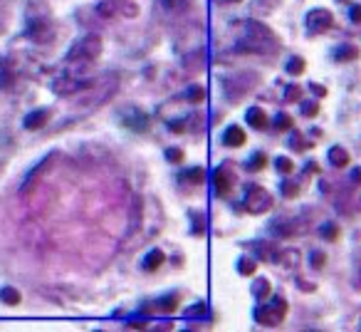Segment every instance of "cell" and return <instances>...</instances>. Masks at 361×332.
<instances>
[{"mask_svg": "<svg viewBox=\"0 0 361 332\" xmlns=\"http://www.w3.org/2000/svg\"><path fill=\"white\" fill-rule=\"evenodd\" d=\"M238 50L240 52H255V55H277L280 52V37L257 20L243 23L240 37H238Z\"/></svg>", "mask_w": 361, "mask_h": 332, "instance_id": "1", "label": "cell"}, {"mask_svg": "<svg viewBox=\"0 0 361 332\" xmlns=\"http://www.w3.org/2000/svg\"><path fill=\"white\" fill-rule=\"evenodd\" d=\"M102 50H104V42H102L99 35H94V32L82 35L80 40L70 47V52H67V57H65V65L70 67L67 72L82 75L87 67H92L97 60H99Z\"/></svg>", "mask_w": 361, "mask_h": 332, "instance_id": "2", "label": "cell"}, {"mask_svg": "<svg viewBox=\"0 0 361 332\" xmlns=\"http://www.w3.org/2000/svg\"><path fill=\"white\" fill-rule=\"evenodd\" d=\"M25 37L32 45H50L57 37V23L50 16V8L42 6L40 11H27L25 18Z\"/></svg>", "mask_w": 361, "mask_h": 332, "instance_id": "3", "label": "cell"}, {"mask_svg": "<svg viewBox=\"0 0 361 332\" xmlns=\"http://www.w3.org/2000/svg\"><path fill=\"white\" fill-rule=\"evenodd\" d=\"M257 82H260V77H257L255 72H235V75L223 80V95L231 102H240L243 97L255 90Z\"/></svg>", "mask_w": 361, "mask_h": 332, "instance_id": "4", "label": "cell"}, {"mask_svg": "<svg viewBox=\"0 0 361 332\" xmlns=\"http://www.w3.org/2000/svg\"><path fill=\"white\" fill-rule=\"evenodd\" d=\"M285 315H287V300H285V297H272L270 302H262V305L255 307V312H252L255 322H257V325H262V327L282 325Z\"/></svg>", "mask_w": 361, "mask_h": 332, "instance_id": "5", "label": "cell"}, {"mask_svg": "<svg viewBox=\"0 0 361 332\" xmlns=\"http://www.w3.org/2000/svg\"><path fill=\"white\" fill-rule=\"evenodd\" d=\"M25 77H27V72L18 65L16 57H11V55L0 57V90L3 92H18V87L23 85Z\"/></svg>", "mask_w": 361, "mask_h": 332, "instance_id": "6", "label": "cell"}, {"mask_svg": "<svg viewBox=\"0 0 361 332\" xmlns=\"http://www.w3.org/2000/svg\"><path fill=\"white\" fill-rule=\"evenodd\" d=\"M243 203H245L247 213H252V216H260V213H267L272 208V196H270V191H267V189L252 184V186H247Z\"/></svg>", "mask_w": 361, "mask_h": 332, "instance_id": "7", "label": "cell"}, {"mask_svg": "<svg viewBox=\"0 0 361 332\" xmlns=\"http://www.w3.org/2000/svg\"><path fill=\"white\" fill-rule=\"evenodd\" d=\"M90 85H92V80H85V77L75 75V72H65V75H60L52 82V92H55L57 97H72V95H77V92H85Z\"/></svg>", "mask_w": 361, "mask_h": 332, "instance_id": "8", "label": "cell"}, {"mask_svg": "<svg viewBox=\"0 0 361 332\" xmlns=\"http://www.w3.org/2000/svg\"><path fill=\"white\" fill-rule=\"evenodd\" d=\"M57 156H60V154H57V151H52L50 156H45L42 161H37V164L32 166L30 172H27L25 182H23V189H20L23 196H25V194H32V191H35V186L42 182V179H45V174H50V169H52V164L57 161Z\"/></svg>", "mask_w": 361, "mask_h": 332, "instance_id": "9", "label": "cell"}, {"mask_svg": "<svg viewBox=\"0 0 361 332\" xmlns=\"http://www.w3.org/2000/svg\"><path fill=\"white\" fill-rule=\"evenodd\" d=\"M121 124L126 126V129H131V131H149V126H151V117L146 114L144 109H139V107H124V112H121Z\"/></svg>", "mask_w": 361, "mask_h": 332, "instance_id": "10", "label": "cell"}, {"mask_svg": "<svg viewBox=\"0 0 361 332\" xmlns=\"http://www.w3.org/2000/svg\"><path fill=\"white\" fill-rule=\"evenodd\" d=\"M305 25L310 32H326L334 25V16H331V11H326V8H314V11L307 13Z\"/></svg>", "mask_w": 361, "mask_h": 332, "instance_id": "11", "label": "cell"}, {"mask_svg": "<svg viewBox=\"0 0 361 332\" xmlns=\"http://www.w3.org/2000/svg\"><path fill=\"white\" fill-rule=\"evenodd\" d=\"M235 186V172L231 166H218L216 174H213V189H216V196L226 198L228 194Z\"/></svg>", "mask_w": 361, "mask_h": 332, "instance_id": "12", "label": "cell"}, {"mask_svg": "<svg viewBox=\"0 0 361 332\" xmlns=\"http://www.w3.org/2000/svg\"><path fill=\"white\" fill-rule=\"evenodd\" d=\"M180 65L186 72H203L206 70V50L203 47H193V50H183L180 55Z\"/></svg>", "mask_w": 361, "mask_h": 332, "instance_id": "13", "label": "cell"}, {"mask_svg": "<svg viewBox=\"0 0 361 332\" xmlns=\"http://www.w3.org/2000/svg\"><path fill=\"white\" fill-rule=\"evenodd\" d=\"M272 263H277L285 271H295L302 263V253L297 248H277L275 256H272Z\"/></svg>", "mask_w": 361, "mask_h": 332, "instance_id": "14", "label": "cell"}, {"mask_svg": "<svg viewBox=\"0 0 361 332\" xmlns=\"http://www.w3.org/2000/svg\"><path fill=\"white\" fill-rule=\"evenodd\" d=\"M297 228H300V223H297L295 218H290V216L272 218V223H270V231L275 233L277 238H290V236H295Z\"/></svg>", "mask_w": 361, "mask_h": 332, "instance_id": "15", "label": "cell"}, {"mask_svg": "<svg viewBox=\"0 0 361 332\" xmlns=\"http://www.w3.org/2000/svg\"><path fill=\"white\" fill-rule=\"evenodd\" d=\"M176 307H178V295H166L161 300L144 305V315H154V312H164L166 315V312H173Z\"/></svg>", "mask_w": 361, "mask_h": 332, "instance_id": "16", "label": "cell"}, {"mask_svg": "<svg viewBox=\"0 0 361 332\" xmlns=\"http://www.w3.org/2000/svg\"><path fill=\"white\" fill-rule=\"evenodd\" d=\"M50 117H52L50 109H35V112H30L25 119H23V126H25V129H30V131H37V129H42L47 121H50Z\"/></svg>", "mask_w": 361, "mask_h": 332, "instance_id": "17", "label": "cell"}, {"mask_svg": "<svg viewBox=\"0 0 361 332\" xmlns=\"http://www.w3.org/2000/svg\"><path fill=\"white\" fill-rule=\"evenodd\" d=\"M159 3V8L164 13H169V16H183V13H188V8H191V0H156Z\"/></svg>", "mask_w": 361, "mask_h": 332, "instance_id": "18", "label": "cell"}, {"mask_svg": "<svg viewBox=\"0 0 361 332\" xmlns=\"http://www.w3.org/2000/svg\"><path fill=\"white\" fill-rule=\"evenodd\" d=\"M178 182L186 184V186H201V184L206 182V172H203L201 166H193V169H186V172H180Z\"/></svg>", "mask_w": 361, "mask_h": 332, "instance_id": "19", "label": "cell"}, {"mask_svg": "<svg viewBox=\"0 0 361 332\" xmlns=\"http://www.w3.org/2000/svg\"><path fill=\"white\" fill-rule=\"evenodd\" d=\"M223 144L226 146H233V149H238V146L245 144V129H240V126H228L226 134H223Z\"/></svg>", "mask_w": 361, "mask_h": 332, "instance_id": "20", "label": "cell"}, {"mask_svg": "<svg viewBox=\"0 0 361 332\" xmlns=\"http://www.w3.org/2000/svg\"><path fill=\"white\" fill-rule=\"evenodd\" d=\"M109 3L119 16H124V18L139 16V3H136V0H109Z\"/></svg>", "mask_w": 361, "mask_h": 332, "instance_id": "21", "label": "cell"}, {"mask_svg": "<svg viewBox=\"0 0 361 332\" xmlns=\"http://www.w3.org/2000/svg\"><path fill=\"white\" fill-rule=\"evenodd\" d=\"M245 121L252 129H267V114L260 107H250V109L245 112Z\"/></svg>", "mask_w": 361, "mask_h": 332, "instance_id": "22", "label": "cell"}, {"mask_svg": "<svg viewBox=\"0 0 361 332\" xmlns=\"http://www.w3.org/2000/svg\"><path fill=\"white\" fill-rule=\"evenodd\" d=\"M326 159H329V164L336 166V169H344V166L349 164V151H346L344 146H331Z\"/></svg>", "mask_w": 361, "mask_h": 332, "instance_id": "23", "label": "cell"}, {"mask_svg": "<svg viewBox=\"0 0 361 332\" xmlns=\"http://www.w3.org/2000/svg\"><path fill=\"white\" fill-rule=\"evenodd\" d=\"M250 248L255 251V256L260 258V261H272V256H275V251H277V248L267 241H255V243H250Z\"/></svg>", "mask_w": 361, "mask_h": 332, "instance_id": "24", "label": "cell"}, {"mask_svg": "<svg viewBox=\"0 0 361 332\" xmlns=\"http://www.w3.org/2000/svg\"><path fill=\"white\" fill-rule=\"evenodd\" d=\"M164 261H166V256H164V251H159V248H154V251L149 253V256L144 258V268L149 273H154V271H159L161 266H164Z\"/></svg>", "mask_w": 361, "mask_h": 332, "instance_id": "25", "label": "cell"}, {"mask_svg": "<svg viewBox=\"0 0 361 332\" xmlns=\"http://www.w3.org/2000/svg\"><path fill=\"white\" fill-rule=\"evenodd\" d=\"M359 57V50L354 45H339L334 50V60L336 62H349V60H356Z\"/></svg>", "mask_w": 361, "mask_h": 332, "instance_id": "26", "label": "cell"}, {"mask_svg": "<svg viewBox=\"0 0 361 332\" xmlns=\"http://www.w3.org/2000/svg\"><path fill=\"white\" fill-rule=\"evenodd\" d=\"M252 295H255L257 300H265V297L270 295V280H267V278H257V280L252 283Z\"/></svg>", "mask_w": 361, "mask_h": 332, "instance_id": "27", "label": "cell"}, {"mask_svg": "<svg viewBox=\"0 0 361 332\" xmlns=\"http://www.w3.org/2000/svg\"><path fill=\"white\" fill-rule=\"evenodd\" d=\"M20 292L16 290V287H3L0 290V302H6V305H20Z\"/></svg>", "mask_w": 361, "mask_h": 332, "instance_id": "28", "label": "cell"}, {"mask_svg": "<svg viewBox=\"0 0 361 332\" xmlns=\"http://www.w3.org/2000/svg\"><path fill=\"white\" fill-rule=\"evenodd\" d=\"M183 97H186V102H191V105H201V102L206 100V90H203L201 85H193V87H188Z\"/></svg>", "mask_w": 361, "mask_h": 332, "instance_id": "29", "label": "cell"}, {"mask_svg": "<svg viewBox=\"0 0 361 332\" xmlns=\"http://www.w3.org/2000/svg\"><path fill=\"white\" fill-rule=\"evenodd\" d=\"M208 315V305L206 302H196V305L186 307V320H203Z\"/></svg>", "mask_w": 361, "mask_h": 332, "instance_id": "30", "label": "cell"}, {"mask_svg": "<svg viewBox=\"0 0 361 332\" xmlns=\"http://www.w3.org/2000/svg\"><path fill=\"white\" fill-rule=\"evenodd\" d=\"M302 95H305V87H300V85L285 87V102H287V105H292V102H300Z\"/></svg>", "mask_w": 361, "mask_h": 332, "instance_id": "31", "label": "cell"}, {"mask_svg": "<svg viewBox=\"0 0 361 332\" xmlns=\"http://www.w3.org/2000/svg\"><path fill=\"white\" fill-rule=\"evenodd\" d=\"M319 236H322V238H326V241H336V238H339V228H336V223L326 221V223H322Z\"/></svg>", "mask_w": 361, "mask_h": 332, "instance_id": "32", "label": "cell"}, {"mask_svg": "<svg viewBox=\"0 0 361 332\" xmlns=\"http://www.w3.org/2000/svg\"><path fill=\"white\" fill-rule=\"evenodd\" d=\"M255 271H257V266L252 258H240V261H238V273H240V275H255Z\"/></svg>", "mask_w": 361, "mask_h": 332, "instance_id": "33", "label": "cell"}, {"mask_svg": "<svg viewBox=\"0 0 361 332\" xmlns=\"http://www.w3.org/2000/svg\"><path fill=\"white\" fill-rule=\"evenodd\" d=\"M265 164H267V156L262 154V151H257V154L247 161V169H250V172H260V169H265Z\"/></svg>", "mask_w": 361, "mask_h": 332, "instance_id": "34", "label": "cell"}, {"mask_svg": "<svg viewBox=\"0 0 361 332\" xmlns=\"http://www.w3.org/2000/svg\"><path fill=\"white\" fill-rule=\"evenodd\" d=\"M275 126L280 131H290L292 129V117L285 114V112H280V114L275 117Z\"/></svg>", "mask_w": 361, "mask_h": 332, "instance_id": "35", "label": "cell"}, {"mask_svg": "<svg viewBox=\"0 0 361 332\" xmlns=\"http://www.w3.org/2000/svg\"><path fill=\"white\" fill-rule=\"evenodd\" d=\"M287 72H290V75H300V72H305V60H302V57H290V62H287Z\"/></svg>", "mask_w": 361, "mask_h": 332, "instance_id": "36", "label": "cell"}, {"mask_svg": "<svg viewBox=\"0 0 361 332\" xmlns=\"http://www.w3.org/2000/svg\"><path fill=\"white\" fill-rule=\"evenodd\" d=\"M275 166H277V172H280V174H292V169H295L292 159H285V156H277Z\"/></svg>", "mask_w": 361, "mask_h": 332, "instance_id": "37", "label": "cell"}, {"mask_svg": "<svg viewBox=\"0 0 361 332\" xmlns=\"http://www.w3.org/2000/svg\"><path fill=\"white\" fill-rule=\"evenodd\" d=\"M280 189H282V196H285V198H295L297 194H300V186H297L295 182H285Z\"/></svg>", "mask_w": 361, "mask_h": 332, "instance_id": "38", "label": "cell"}, {"mask_svg": "<svg viewBox=\"0 0 361 332\" xmlns=\"http://www.w3.org/2000/svg\"><path fill=\"white\" fill-rule=\"evenodd\" d=\"M310 266H312V268H317V271H319V268H324V266H326V256H324L322 251H314V253L310 256Z\"/></svg>", "mask_w": 361, "mask_h": 332, "instance_id": "39", "label": "cell"}, {"mask_svg": "<svg viewBox=\"0 0 361 332\" xmlns=\"http://www.w3.org/2000/svg\"><path fill=\"white\" fill-rule=\"evenodd\" d=\"M166 159H169L171 164H178V161H183V151H180L178 146H169V149H166Z\"/></svg>", "mask_w": 361, "mask_h": 332, "instance_id": "40", "label": "cell"}, {"mask_svg": "<svg viewBox=\"0 0 361 332\" xmlns=\"http://www.w3.org/2000/svg\"><path fill=\"white\" fill-rule=\"evenodd\" d=\"M302 114H305V117H317V114H319V105H317V102H302Z\"/></svg>", "mask_w": 361, "mask_h": 332, "instance_id": "41", "label": "cell"}, {"mask_svg": "<svg viewBox=\"0 0 361 332\" xmlns=\"http://www.w3.org/2000/svg\"><path fill=\"white\" fill-rule=\"evenodd\" d=\"M97 13H99L102 18H111V16H114V8H111L109 0H102L99 6H97Z\"/></svg>", "mask_w": 361, "mask_h": 332, "instance_id": "42", "label": "cell"}, {"mask_svg": "<svg viewBox=\"0 0 361 332\" xmlns=\"http://www.w3.org/2000/svg\"><path fill=\"white\" fill-rule=\"evenodd\" d=\"M290 146H292V149H295V151H305V139H302V136L300 134H292V139H290Z\"/></svg>", "mask_w": 361, "mask_h": 332, "instance_id": "43", "label": "cell"}, {"mask_svg": "<svg viewBox=\"0 0 361 332\" xmlns=\"http://www.w3.org/2000/svg\"><path fill=\"white\" fill-rule=\"evenodd\" d=\"M359 11H361L359 6H351L349 8V18H351V23H354V25H359Z\"/></svg>", "mask_w": 361, "mask_h": 332, "instance_id": "44", "label": "cell"}, {"mask_svg": "<svg viewBox=\"0 0 361 332\" xmlns=\"http://www.w3.org/2000/svg\"><path fill=\"white\" fill-rule=\"evenodd\" d=\"M126 327H129V330H146V322H141V320H129V322H126Z\"/></svg>", "mask_w": 361, "mask_h": 332, "instance_id": "45", "label": "cell"}, {"mask_svg": "<svg viewBox=\"0 0 361 332\" xmlns=\"http://www.w3.org/2000/svg\"><path fill=\"white\" fill-rule=\"evenodd\" d=\"M310 90H312V92H314V95H317V97L326 95V90H324V87H319V85H310Z\"/></svg>", "mask_w": 361, "mask_h": 332, "instance_id": "46", "label": "cell"}, {"mask_svg": "<svg viewBox=\"0 0 361 332\" xmlns=\"http://www.w3.org/2000/svg\"><path fill=\"white\" fill-rule=\"evenodd\" d=\"M226 3H240V0H226Z\"/></svg>", "mask_w": 361, "mask_h": 332, "instance_id": "47", "label": "cell"}, {"mask_svg": "<svg viewBox=\"0 0 361 332\" xmlns=\"http://www.w3.org/2000/svg\"><path fill=\"white\" fill-rule=\"evenodd\" d=\"M339 3H349V0H339Z\"/></svg>", "mask_w": 361, "mask_h": 332, "instance_id": "48", "label": "cell"}, {"mask_svg": "<svg viewBox=\"0 0 361 332\" xmlns=\"http://www.w3.org/2000/svg\"><path fill=\"white\" fill-rule=\"evenodd\" d=\"M0 166H3V159H0Z\"/></svg>", "mask_w": 361, "mask_h": 332, "instance_id": "49", "label": "cell"}]
</instances>
